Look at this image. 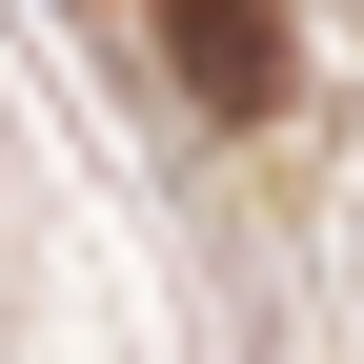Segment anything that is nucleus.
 Returning <instances> with one entry per match:
<instances>
[{
    "mask_svg": "<svg viewBox=\"0 0 364 364\" xmlns=\"http://www.w3.org/2000/svg\"><path fill=\"white\" fill-rule=\"evenodd\" d=\"M162 61L203 81L223 122H263V102L304 81V41H284V0H162Z\"/></svg>",
    "mask_w": 364,
    "mask_h": 364,
    "instance_id": "obj_1",
    "label": "nucleus"
}]
</instances>
